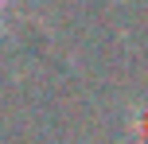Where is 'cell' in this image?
<instances>
[{
    "label": "cell",
    "mask_w": 148,
    "mask_h": 144,
    "mask_svg": "<svg viewBox=\"0 0 148 144\" xmlns=\"http://www.w3.org/2000/svg\"><path fill=\"white\" fill-rule=\"evenodd\" d=\"M0 8H4V0H0Z\"/></svg>",
    "instance_id": "1"
}]
</instances>
